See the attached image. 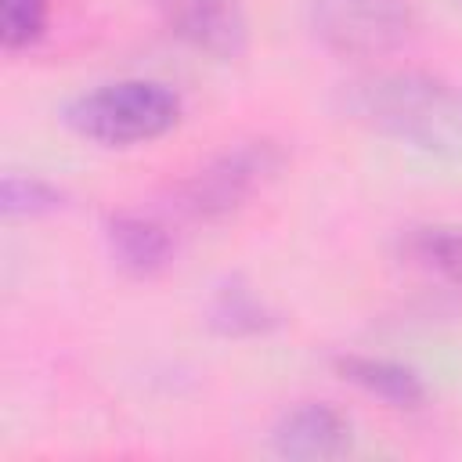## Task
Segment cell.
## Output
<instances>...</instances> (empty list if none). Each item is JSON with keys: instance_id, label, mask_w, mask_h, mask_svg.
I'll return each instance as SVG.
<instances>
[{"instance_id": "obj_1", "label": "cell", "mask_w": 462, "mask_h": 462, "mask_svg": "<svg viewBox=\"0 0 462 462\" xmlns=\"http://www.w3.org/2000/svg\"><path fill=\"white\" fill-rule=\"evenodd\" d=\"M343 112L390 141L430 155H462V94L419 69H372L343 83Z\"/></svg>"}, {"instance_id": "obj_2", "label": "cell", "mask_w": 462, "mask_h": 462, "mask_svg": "<svg viewBox=\"0 0 462 462\" xmlns=\"http://www.w3.org/2000/svg\"><path fill=\"white\" fill-rule=\"evenodd\" d=\"M180 119V97L159 79H116L79 94L65 108V123L97 144L130 148L162 137Z\"/></svg>"}, {"instance_id": "obj_3", "label": "cell", "mask_w": 462, "mask_h": 462, "mask_svg": "<svg viewBox=\"0 0 462 462\" xmlns=\"http://www.w3.org/2000/svg\"><path fill=\"white\" fill-rule=\"evenodd\" d=\"M285 166V148L271 137L235 141L177 184V209L191 220H224L260 195Z\"/></svg>"}, {"instance_id": "obj_4", "label": "cell", "mask_w": 462, "mask_h": 462, "mask_svg": "<svg viewBox=\"0 0 462 462\" xmlns=\"http://www.w3.org/2000/svg\"><path fill=\"white\" fill-rule=\"evenodd\" d=\"M314 40L339 58H383L415 36L411 0H307Z\"/></svg>"}, {"instance_id": "obj_5", "label": "cell", "mask_w": 462, "mask_h": 462, "mask_svg": "<svg viewBox=\"0 0 462 462\" xmlns=\"http://www.w3.org/2000/svg\"><path fill=\"white\" fill-rule=\"evenodd\" d=\"M162 25L199 54L231 61L249 43L242 0H152Z\"/></svg>"}, {"instance_id": "obj_6", "label": "cell", "mask_w": 462, "mask_h": 462, "mask_svg": "<svg viewBox=\"0 0 462 462\" xmlns=\"http://www.w3.org/2000/svg\"><path fill=\"white\" fill-rule=\"evenodd\" d=\"M271 448L296 462L336 458L350 448V419L328 401H303L278 415L271 426Z\"/></svg>"}, {"instance_id": "obj_7", "label": "cell", "mask_w": 462, "mask_h": 462, "mask_svg": "<svg viewBox=\"0 0 462 462\" xmlns=\"http://www.w3.org/2000/svg\"><path fill=\"white\" fill-rule=\"evenodd\" d=\"M105 238H108L112 260L137 278H152V274L166 271L173 260V249H177L173 231L159 217L137 213V209L116 213L105 227Z\"/></svg>"}, {"instance_id": "obj_8", "label": "cell", "mask_w": 462, "mask_h": 462, "mask_svg": "<svg viewBox=\"0 0 462 462\" xmlns=\"http://www.w3.org/2000/svg\"><path fill=\"white\" fill-rule=\"evenodd\" d=\"M336 372L354 383L361 393L401 408V411H415L426 404V383L415 368L390 361V357H375V354H339L336 357Z\"/></svg>"}, {"instance_id": "obj_9", "label": "cell", "mask_w": 462, "mask_h": 462, "mask_svg": "<svg viewBox=\"0 0 462 462\" xmlns=\"http://www.w3.org/2000/svg\"><path fill=\"white\" fill-rule=\"evenodd\" d=\"M401 256L437 278L440 285L462 292V227L458 224H411L401 235Z\"/></svg>"}, {"instance_id": "obj_10", "label": "cell", "mask_w": 462, "mask_h": 462, "mask_svg": "<svg viewBox=\"0 0 462 462\" xmlns=\"http://www.w3.org/2000/svg\"><path fill=\"white\" fill-rule=\"evenodd\" d=\"M209 325L224 336H260L274 325V310L245 285H220L209 300Z\"/></svg>"}, {"instance_id": "obj_11", "label": "cell", "mask_w": 462, "mask_h": 462, "mask_svg": "<svg viewBox=\"0 0 462 462\" xmlns=\"http://www.w3.org/2000/svg\"><path fill=\"white\" fill-rule=\"evenodd\" d=\"M0 206L7 217H47L65 206V191L32 173H7L0 184Z\"/></svg>"}, {"instance_id": "obj_12", "label": "cell", "mask_w": 462, "mask_h": 462, "mask_svg": "<svg viewBox=\"0 0 462 462\" xmlns=\"http://www.w3.org/2000/svg\"><path fill=\"white\" fill-rule=\"evenodd\" d=\"M51 0H0V40L7 51L36 43L47 29Z\"/></svg>"}]
</instances>
